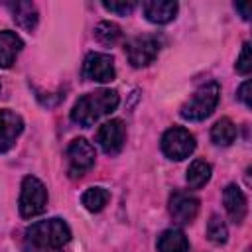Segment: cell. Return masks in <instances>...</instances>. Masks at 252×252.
Here are the masks:
<instances>
[{"instance_id": "6da1fadb", "label": "cell", "mask_w": 252, "mask_h": 252, "mask_svg": "<svg viewBox=\"0 0 252 252\" xmlns=\"http://www.w3.org/2000/svg\"><path fill=\"white\" fill-rule=\"evenodd\" d=\"M71 240L69 224L59 219H45L30 224L24 232V248L28 252H55Z\"/></svg>"}, {"instance_id": "7a4b0ae2", "label": "cell", "mask_w": 252, "mask_h": 252, "mask_svg": "<svg viewBox=\"0 0 252 252\" xmlns=\"http://www.w3.org/2000/svg\"><path fill=\"white\" fill-rule=\"evenodd\" d=\"M118 102H120V96H118V91L114 89H98L94 93H87L81 98H77V102L73 104L71 120L85 128L93 126L102 116L114 112Z\"/></svg>"}, {"instance_id": "3957f363", "label": "cell", "mask_w": 252, "mask_h": 252, "mask_svg": "<svg viewBox=\"0 0 252 252\" xmlns=\"http://www.w3.org/2000/svg\"><path fill=\"white\" fill-rule=\"evenodd\" d=\"M219 96H220V87L217 81H211V83L199 87L189 96V100H185L181 104V108H179L181 118L191 120V122H199V120L209 118L219 104Z\"/></svg>"}, {"instance_id": "277c9868", "label": "cell", "mask_w": 252, "mask_h": 252, "mask_svg": "<svg viewBox=\"0 0 252 252\" xmlns=\"http://www.w3.org/2000/svg\"><path fill=\"white\" fill-rule=\"evenodd\" d=\"M18 207H20V215L24 219H33V217H37L45 211V207H47V189L37 177H33V175L24 177Z\"/></svg>"}, {"instance_id": "5b68a950", "label": "cell", "mask_w": 252, "mask_h": 252, "mask_svg": "<svg viewBox=\"0 0 252 252\" xmlns=\"http://www.w3.org/2000/svg\"><path fill=\"white\" fill-rule=\"evenodd\" d=\"M195 136L183 126H171L161 136V152L165 158L181 161L195 152Z\"/></svg>"}, {"instance_id": "8992f818", "label": "cell", "mask_w": 252, "mask_h": 252, "mask_svg": "<svg viewBox=\"0 0 252 252\" xmlns=\"http://www.w3.org/2000/svg\"><path fill=\"white\" fill-rule=\"evenodd\" d=\"M96 161L94 146L85 138H75L67 148V173L69 177L77 179L83 177Z\"/></svg>"}, {"instance_id": "52a82bcc", "label": "cell", "mask_w": 252, "mask_h": 252, "mask_svg": "<svg viewBox=\"0 0 252 252\" xmlns=\"http://www.w3.org/2000/svg\"><path fill=\"white\" fill-rule=\"evenodd\" d=\"M161 41L156 35H138L126 43V55L132 67H146L156 61Z\"/></svg>"}, {"instance_id": "ba28073f", "label": "cell", "mask_w": 252, "mask_h": 252, "mask_svg": "<svg viewBox=\"0 0 252 252\" xmlns=\"http://www.w3.org/2000/svg\"><path fill=\"white\" fill-rule=\"evenodd\" d=\"M83 75L89 81H96V83H110L116 77V69H114V59L108 53H89L85 57L83 63Z\"/></svg>"}, {"instance_id": "9c48e42d", "label": "cell", "mask_w": 252, "mask_h": 252, "mask_svg": "<svg viewBox=\"0 0 252 252\" xmlns=\"http://www.w3.org/2000/svg\"><path fill=\"white\" fill-rule=\"evenodd\" d=\"M96 142H98V146L102 148L104 154H108V156L120 154V150L124 148V142H126L124 122L114 118V120H108V122L100 124L98 130H96Z\"/></svg>"}, {"instance_id": "30bf717a", "label": "cell", "mask_w": 252, "mask_h": 252, "mask_svg": "<svg viewBox=\"0 0 252 252\" xmlns=\"http://www.w3.org/2000/svg\"><path fill=\"white\" fill-rule=\"evenodd\" d=\"M199 213V199L187 191H173L169 197V215L179 224H189Z\"/></svg>"}, {"instance_id": "8fae6325", "label": "cell", "mask_w": 252, "mask_h": 252, "mask_svg": "<svg viewBox=\"0 0 252 252\" xmlns=\"http://www.w3.org/2000/svg\"><path fill=\"white\" fill-rule=\"evenodd\" d=\"M24 132V120L10 108L0 110V154L14 148L16 140Z\"/></svg>"}, {"instance_id": "7c38bea8", "label": "cell", "mask_w": 252, "mask_h": 252, "mask_svg": "<svg viewBox=\"0 0 252 252\" xmlns=\"http://www.w3.org/2000/svg\"><path fill=\"white\" fill-rule=\"evenodd\" d=\"M222 203H224V209L230 217L232 222L240 224L244 219H246V213H248V201H246V195L242 193V189L236 185V183H230L224 187L222 191Z\"/></svg>"}, {"instance_id": "4fadbf2b", "label": "cell", "mask_w": 252, "mask_h": 252, "mask_svg": "<svg viewBox=\"0 0 252 252\" xmlns=\"http://www.w3.org/2000/svg\"><path fill=\"white\" fill-rule=\"evenodd\" d=\"M142 10L148 22L161 26V24H169L177 16L179 4L173 0H148L142 4Z\"/></svg>"}, {"instance_id": "5bb4252c", "label": "cell", "mask_w": 252, "mask_h": 252, "mask_svg": "<svg viewBox=\"0 0 252 252\" xmlns=\"http://www.w3.org/2000/svg\"><path fill=\"white\" fill-rule=\"evenodd\" d=\"M8 10L12 14V20L16 26H20L26 32H33L39 22V12L33 2H10Z\"/></svg>"}, {"instance_id": "9a60e30c", "label": "cell", "mask_w": 252, "mask_h": 252, "mask_svg": "<svg viewBox=\"0 0 252 252\" xmlns=\"http://www.w3.org/2000/svg\"><path fill=\"white\" fill-rule=\"evenodd\" d=\"M22 47H24V41L16 32H10V30L0 32V69H8L16 61Z\"/></svg>"}, {"instance_id": "2e32d148", "label": "cell", "mask_w": 252, "mask_h": 252, "mask_svg": "<svg viewBox=\"0 0 252 252\" xmlns=\"http://www.w3.org/2000/svg\"><path fill=\"white\" fill-rule=\"evenodd\" d=\"M158 252H189V240L183 230L167 228L158 236Z\"/></svg>"}, {"instance_id": "e0dca14e", "label": "cell", "mask_w": 252, "mask_h": 252, "mask_svg": "<svg viewBox=\"0 0 252 252\" xmlns=\"http://www.w3.org/2000/svg\"><path fill=\"white\" fill-rule=\"evenodd\" d=\"M211 173H213V167H211L209 161H205V159H195V161H191V165L187 167V175H185L187 185H189L191 189H201L203 185L209 183Z\"/></svg>"}, {"instance_id": "ac0fdd59", "label": "cell", "mask_w": 252, "mask_h": 252, "mask_svg": "<svg viewBox=\"0 0 252 252\" xmlns=\"http://www.w3.org/2000/svg\"><path fill=\"white\" fill-rule=\"evenodd\" d=\"M110 201V191L104 187H89L83 195H81V203L87 211L91 213H100Z\"/></svg>"}, {"instance_id": "d6986e66", "label": "cell", "mask_w": 252, "mask_h": 252, "mask_svg": "<svg viewBox=\"0 0 252 252\" xmlns=\"http://www.w3.org/2000/svg\"><path fill=\"white\" fill-rule=\"evenodd\" d=\"M211 140L217 146H230L236 140V124L230 118H220L211 128Z\"/></svg>"}, {"instance_id": "ffe728a7", "label": "cell", "mask_w": 252, "mask_h": 252, "mask_svg": "<svg viewBox=\"0 0 252 252\" xmlns=\"http://www.w3.org/2000/svg\"><path fill=\"white\" fill-rule=\"evenodd\" d=\"M94 37L102 43V45H114L118 43V39L122 37V30L118 24L114 22H100L94 28Z\"/></svg>"}, {"instance_id": "44dd1931", "label": "cell", "mask_w": 252, "mask_h": 252, "mask_svg": "<svg viewBox=\"0 0 252 252\" xmlns=\"http://www.w3.org/2000/svg\"><path fill=\"white\" fill-rule=\"evenodd\" d=\"M207 236L213 244H224L226 242L228 228H226V222L219 215H211V219L207 222Z\"/></svg>"}, {"instance_id": "7402d4cb", "label": "cell", "mask_w": 252, "mask_h": 252, "mask_svg": "<svg viewBox=\"0 0 252 252\" xmlns=\"http://www.w3.org/2000/svg\"><path fill=\"white\" fill-rule=\"evenodd\" d=\"M102 8L106 10V12H112V14H118V16H128V14H132L134 12V8H136V2H132V0H122V2H102Z\"/></svg>"}, {"instance_id": "603a6c76", "label": "cell", "mask_w": 252, "mask_h": 252, "mask_svg": "<svg viewBox=\"0 0 252 252\" xmlns=\"http://www.w3.org/2000/svg\"><path fill=\"white\" fill-rule=\"evenodd\" d=\"M250 69H252V59H250V43H248V41H244L242 51H240V55H238V59H236V71H238L240 75H248V73H250Z\"/></svg>"}, {"instance_id": "cb8c5ba5", "label": "cell", "mask_w": 252, "mask_h": 252, "mask_svg": "<svg viewBox=\"0 0 252 252\" xmlns=\"http://www.w3.org/2000/svg\"><path fill=\"white\" fill-rule=\"evenodd\" d=\"M236 96H238V100H240L246 108H250V106H252V100H250V81H244V83L240 85V89H238Z\"/></svg>"}, {"instance_id": "d4e9b609", "label": "cell", "mask_w": 252, "mask_h": 252, "mask_svg": "<svg viewBox=\"0 0 252 252\" xmlns=\"http://www.w3.org/2000/svg\"><path fill=\"white\" fill-rule=\"evenodd\" d=\"M234 10L236 12H240V16H242V20H250V4H234Z\"/></svg>"}, {"instance_id": "484cf974", "label": "cell", "mask_w": 252, "mask_h": 252, "mask_svg": "<svg viewBox=\"0 0 252 252\" xmlns=\"http://www.w3.org/2000/svg\"><path fill=\"white\" fill-rule=\"evenodd\" d=\"M244 252H250V248H246V250H244Z\"/></svg>"}]
</instances>
